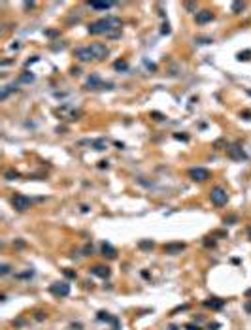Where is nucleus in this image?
<instances>
[{
    "mask_svg": "<svg viewBox=\"0 0 251 330\" xmlns=\"http://www.w3.org/2000/svg\"><path fill=\"white\" fill-rule=\"evenodd\" d=\"M121 19L119 17H113V15H108V17H102L95 23L89 25V34H106L110 38H117L121 34Z\"/></svg>",
    "mask_w": 251,
    "mask_h": 330,
    "instance_id": "f257e3e1",
    "label": "nucleus"
},
{
    "mask_svg": "<svg viewBox=\"0 0 251 330\" xmlns=\"http://www.w3.org/2000/svg\"><path fill=\"white\" fill-rule=\"evenodd\" d=\"M110 49L104 43H91L87 47H78L76 49V59L87 62V60H104L108 57Z\"/></svg>",
    "mask_w": 251,
    "mask_h": 330,
    "instance_id": "f03ea898",
    "label": "nucleus"
},
{
    "mask_svg": "<svg viewBox=\"0 0 251 330\" xmlns=\"http://www.w3.org/2000/svg\"><path fill=\"white\" fill-rule=\"evenodd\" d=\"M210 200H212V204H215V206H225L226 200H229V194H226V191H225L223 187H213L212 191H210Z\"/></svg>",
    "mask_w": 251,
    "mask_h": 330,
    "instance_id": "7ed1b4c3",
    "label": "nucleus"
},
{
    "mask_svg": "<svg viewBox=\"0 0 251 330\" xmlns=\"http://www.w3.org/2000/svg\"><path fill=\"white\" fill-rule=\"evenodd\" d=\"M89 91H98V89H111L113 87V83H104L96 74H93L89 79H87V85H85Z\"/></svg>",
    "mask_w": 251,
    "mask_h": 330,
    "instance_id": "20e7f679",
    "label": "nucleus"
},
{
    "mask_svg": "<svg viewBox=\"0 0 251 330\" xmlns=\"http://www.w3.org/2000/svg\"><path fill=\"white\" fill-rule=\"evenodd\" d=\"M49 291H51V294H55L59 298H64V296L70 294V285H68L66 281H57L49 287Z\"/></svg>",
    "mask_w": 251,
    "mask_h": 330,
    "instance_id": "39448f33",
    "label": "nucleus"
},
{
    "mask_svg": "<svg viewBox=\"0 0 251 330\" xmlns=\"http://www.w3.org/2000/svg\"><path fill=\"white\" fill-rule=\"evenodd\" d=\"M11 204H13V207L17 211H27L30 207V198L25 196V194H15L13 200H11Z\"/></svg>",
    "mask_w": 251,
    "mask_h": 330,
    "instance_id": "423d86ee",
    "label": "nucleus"
},
{
    "mask_svg": "<svg viewBox=\"0 0 251 330\" xmlns=\"http://www.w3.org/2000/svg\"><path fill=\"white\" fill-rule=\"evenodd\" d=\"M189 177L193 181H206V179H210V172L206 168H193V170H189Z\"/></svg>",
    "mask_w": 251,
    "mask_h": 330,
    "instance_id": "0eeeda50",
    "label": "nucleus"
},
{
    "mask_svg": "<svg viewBox=\"0 0 251 330\" xmlns=\"http://www.w3.org/2000/svg\"><path fill=\"white\" fill-rule=\"evenodd\" d=\"M226 153H229V157H231L232 160H245V158H247L245 151H244L240 145H231L229 149H226Z\"/></svg>",
    "mask_w": 251,
    "mask_h": 330,
    "instance_id": "6e6552de",
    "label": "nucleus"
},
{
    "mask_svg": "<svg viewBox=\"0 0 251 330\" xmlns=\"http://www.w3.org/2000/svg\"><path fill=\"white\" fill-rule=\"evenodd\" d=\"M93 275H96V277H102V279H108L110 277V268L108 266H100V264H96V266H93L89 270Z\"/></svg>",
    "mask_w": 251,
    "mask_h": 330,
    "instance_id": "1a4fd4ad",
    "label": "nucleus"
},
{
    "mask_svg": "<svg viewBox=\"0 0 251 330\" xmlns=\"http://www.w3.org/2000/svg\"><path fill=\"white\" fill-rule=\"evenodd\" d=\"M204 305L206 308H210V310H223L225 308V300H221V298H208V300H204Z\"/></svg>",
    "mask_w": 251,
    "mask_h": 330,
    "instance_id": "9d476101",
    "label": "nucleus"
},
{
    "mask_svg": "<svg viewBox=\"0 0 251 330\" xmlns=\"http://www.w3.org/2000/svg\"><path fill=\"white\" fill-rule=\"evenodd\" d=\"M212 19H213V13L210 10H204V11L196 13V23H198V25H206V23H210Z\"/></svg>",
    "mask_w": 251,
    "mask_h": 330,
    "instance_id": "9b49d317",
    "label": "nucleus"
},
{
    "mask_svg": "<svg viewBox=\"0 0 251 330\" xmlns=\"http://www.w3.org/2000/svg\"><path fill=\"white\" fill-rule=\"evenodd\" d=\"M183 249H185V243H181V242H176V243H168V245H164V251H166L168 255L181 253Z\"/></svg>",
    "mask_w": 251,
    "mask_h": 330,
    "instance_id": "f8f14e48",
    "label": "nucleus"
},
{
    "mask_svg": "<svg viewBox=\"0 0 251 330\" xmlns=\"http://www.w3.org/2000/svg\"><path fill=\"white\" fill-rule=\"evenodd\" d=\"M100 249H102V255H104V256H108V258H115V256H117L115 247H113L111 243H108V242H104Z\"/></svg>",
    "mask_w": 251,
    "mask_h": 330,
    "instance_id": "ddd939ff",
    "label": "nucleus"
},
{
    "mask_svg": "<svg viewBox=\"0 0 251 330\" xmlns=\"http://www.w3.org/2000/svg\"><path fill=\"white\" fill-rule=\"evenodd\" d=\"M89 6L93 10H110L115 6V2H89Z\"/></svg>",
    "mask_w": 251,
    "mask_h": 330,
    "instance_id": "4468645a",
    "label": "nucleus"
},
{
    "mask_svg": "<svg viewBox=\"0 0 251 330\" xmlns=\"http://www.w3.org/2000/svg\"><path fill=\"white\" fill-rule=\"evenodd\" d=\"M13 91H17V85L15 83H11V85H8V87H4V91L0 92V100H6L10 94L13 92Z\"/></svg>",
    "mask_w": 251,
    "mask_h": 330,
    "instance_id": "2eb2a0df",
    "label": "nucleus"
},
{
    "mask_svg": "<svg viewBox=\"0 0 251 330\" xmlns=\"http://www.w3.org/2000/svg\"><path fill=\"white\" fill-rule=\"evenodd\" d=\"M138 247L144 249V251H147V249H153L155 243H153V240H140V242H138Z\"/></svg>",
    "mask_w": 251,
    "mask_h": 330,
    "instance_id": "dca6fc26",
    "label": "nucleus"
},
{
    "mask_svg": "<svg viewBox=\"0 0 251 330\" xmlns=\"http://www.w3.org/2000/svg\"><path fill=\"white\" fill-rule=\"evenodd\" d=\"M98 321H106V323H113L115 321V317H111L110 313H106V311H98V317H96Z\"/></svg>",
    "mask_w": 251,
    "mask_h": 330,
    "instance_id": "f3484780",
    "label": "nucleus"
},
{
    "mask_svg": "<svg viewBox=\"0 0 251 330\" xmlns=\"http://www.w3.org/2000/svg\"><path fill=\"white\" fill-rule=\"evenodd\" d=\"M4 177H6L8 181H13V179L19 177V172H17V170H8V172L4 174Z\"/></svg>",
    "mask_w": 251,
    "mask_h": 330,
    "instance_id": "a211bd4d",
    "label": "nucleus"
},
{
    "mask_svg": "<svg viewBox=\"0 0 251 330\" xmlns=\"http://www.w3.org/2000/svg\"><path fill=\"white\" fill-rule=\"evenodd\" d=\"M93 145L96 147V151H104V149H106V141H104V140H95Z\"/></svg>",
    "mask_w": 251,
    "mask_h": 330,
    "instance_id": "6ab92c4d",
    "label": "nucleus"
},
{
    "mask_svg": "<svg viewBox=\"0 0 251 330\" xmlns=\"http://www.w3.org/2000/svg\"><path fill=\"white\" fill-rule=\"evenodd\" d=\"M244 8H245L244 2H232V13H240Z\"/></svg>",
    "mask_w": 251,
    "mask_h": 330,
    "instance_id": "aec40b11",
    "label": "nucleus"
},
{
    "mask_svg": "<svg viewBox=\"0 0 251 330\" xmlns=\"http://www.w3.org/2000/svg\"><path fill=\"white\" fill-rule=\"evenodd\" d=\"M19 79H21L23 83H30V81L34 79V76H32V72H25V74H23V76H21Z\"/></svg>",
    "mask_w": 251,
    "mask_h": 330,
    "instance_id": "412c9836",
    "label": "nucleus"
},
{
    "mask_svg": "<svg viewBox=\"0 0 251 330\" xmlns=\"http://www.w3.org/2000/svg\"><path fill=\"white\" fill-rule=\"evenodd\" d=\"M238 59H240V60H251V51H242V53H238Z\"/></svg>",
    "mask_w": 251,
    "mask_h": 330,
    "instance_id": "4be33fe9",
    "label": "nucleus"
},
{
    "mask_svg": "<svg viewBox=\"0 0 251 330\" xmlns=\"http://www.w3.org/2000/svg\"><path fill=\"white\" fill-rule=\"evenodd\" d=\"M127 66H128V64H127L125 60H117L115 64H113V68H115V70H127Z\"/></svg>",
    "mask_w": 251,
    "mask_h": 330,
    "instance_id": "5701e85b",
    "label": "nucleus"
},
{
    "mask_svg": "<svg viewBox=\"0 0 251 330\" xmlns=\"http://www.w3.org/2000/svg\"><path fill=\"white\" fill-rule=\"evenodd\" d=\"M62 274L68 277V279H76V272L74 270H70V268H66V270H62Z\"/></svg>",
    "mask_w": 251,
    "mask_h": 330,
    "instance_id": "b1692460",
    "label": "nucleus"
},
{
    "mask_svg": "<svg viewBox=\"0 0 251 330\" xmlns=\"http://www.w3.org/2000/svg\"><path fill=\"white\" fill-rule=\"evenodd\" d=\"M34 275V270H27V272H23V274H17V277L21 279H25V277H32Z\"/></svg>",
    "mask_w": 251,
    "mask_h": 330,
    "instance_id": "393cba45",
    "label": "nucleus"
},
{
    "mask_svg": "<svg viewBox=\"0 0 251 330\" xmlns=\"http://www.w3.org/2000/svg\"><path fill=\"white\" fill-rule=\"evenodd\" d=\"M174 138H176V140H183V141H187V140H189V136H187V134H183V132H176V134H174Z\"/></svg>",
    "mask_w": 251,
    "mask_h": 330,
    "instance_id": "a878e982",
    "label": "nucleus"
},
{
    "mask_svg": "<svg viewBox=\"0 0 251 330\" xmlns=\"http://www.w3.org/2000/svg\"><path fill=\"white\" fill-rule=\"evenodd\" d=\"M204 245H206V247H215V240L213 238H206V240H204Z\"/></svg>",
    "mask_w": 251,
    "mask_h": 330,
    "instance_id": "bb28decb",
    "label": "nucleus"
},
{
    "mask_svg": "<svg viewBox=\"0 0 251 330\" xmlns=\"http://www.w3.org/2000/svg\"><path fill=\"white\" fill-rule=\"evenodd\" d=\"M185 330H202V328H200L198 324H193V323H187V324H185Z\"/></svg>",
    "mask_w": 251,
    "mask_h": 330,
    "instance_id": "cd10ccee",
    "label": "nucleus"
},
{
    "mask_svg": "<svg viewBox=\"0 0 251 330\" xmlns=\"http://www.w3.org/2000/svg\"><path fill=\"white\" fill-rule=\"evenodd\" d=\"M0 274H2V275L10 274V266H8V264H2V266H0Z\"/></svg>",
    "mask_w": 251,
    "mask_h": 330,
    "instance_id": "c85d7f7f",
    "label": "nucleus"
},
{
    "mask_svg": "<svg viewBox=\"0 0 251 330\" xmlns=\"http://www.w3.org/2000/svg\"><path fill=\"white\" fill-rule=\"evenodd\" d=\"M45 317H47V315H45L43 311H36V321H43Z\"/></svg>",
    "mask_w": 251,
    "mask_h": 330,
    "instance_id": "c756f323",
    "label": "nucleus"
},
{
    "mask_svg": "<svg viewBox=\"0 0 251 330\" xmlns=\"http://www.w3.org/2000/svg\"><path fill=\"white\" fill-rule=\"evenodd\" d=\"M183 6H185V10H189V11H193V10L196 8V4H193V2H185Z\"/></svg>",
    "mask_w": 251,
    "mask_h": 330,
    "instance_id": "7c9ffc66",
    "label": "nucleus"
},
{
    "mask_svg": "<svg viewBox=\"0 0 251 330\" xmlns=\"http://www.w3.org/2000/svg\"><path fill=\"white\" fill-rule=\"evenodd\" d=\"M223 145H225V140H217L215 144H213V147H215V149H219V147H223Z\"/></svg>",
    "mask_w": 251,
    "mask_h": 330,
    "instance_id": "2f4dec72",
    "label": "nucleus"
},
{
    "mask_svg": "<svg viewBox=\"0 0 251 330\" xmlns=\"http://www.w3.org/2000/svg\"><path fill=\"white\" fill-rule=\"evenodd\" d=\"M83 253H85V255H91V253H93V245H85V247H83Z\"/></svg>",
    "mask_w": 251,
    "mask_h": 330,
    "instance_id": "473e14b6",
    "label": "nucleus"
},
{
    "mask_svg": "<svg viewBox=\"0 0 251 330\" xmlns=\"http://www.w3.org/2000/svg\"><path fill=\"white\" fill-rule=\"evenodd\" d=\"M196 42H198V43H212L210 38H196Z\"/></svg>",
    "mask_w": 251,
    "mask_h": 330,
    "instance_id": "72a5a7b5",
    "label": "nucleus"
},
{
    "mask_svg": "<svg viewBox=\"0 0 251 330\" xmlns=\"http://www.w3.org/2000/svg\"><path fill=\"white\" fill-rule=\"evenodd\" d=\"M226 223H236V215H231V217H226V219H225V225H226Z\"/></svg>",
    "mask_w": 251,
    "mask_h": 330,
    "instance_id": "f704fd0d",
    "label": "nucleus"
},
{
    "mask_svg": "<svg viewBox=\"0 0 251 330\" xmlns=\"http://www.w3.org/2000/svg\"><path fill=\"white\" fill-rule=\"evenodd\" d=\"M219 326H221L219 323H210V326H208V328H210V330H217Z\"/></svg>",
    "mask_w": 251,
    "mask_h": 330,
    "instance_id": "c9c22d12",
    "label": "nucleus"
},
{
    "mask_svg": "<svg viewBox=\"0 0 251 330\" xmlns=\"http://www.w3.org/2000/svg\"><path fill=\"white\" fill-rule=\"evenodd\" d=\"M13 245H15V247H19V249H21V247H25V242H23V240H17V242H15V243H13Z\"/></svg>",
    "mask_w": 251,
    "mask_h": 330,
    "instance_id": "e433bc0d",
    "label": "nucleus"
},
{
    "mask_svg": "<svg viewBox=\"0 0 251 330\" xmlns=\"http://www.w3.org/2000/svg\"><path fill=\"white\" fill-rule=\"evenodd\" d=\"M244 308H245L247 313H251V302H245V304H244Z\"/></svg>",
    "mask_w": 251,
    "mask_h": 330,
    "instance_id": "4c0bfd02",
    "label": "nucleus"
},
{
    "mask_svg": "<svg viewBox=\"0 0 251 330\" xmlns=\"http://www.w3.org/2000/svg\"><path fill=\"white\" fill-rule=\"evenodd\" d=\"M151 115H153V117H157V121H163V115H161V113H157V111H153Z\"/></svg>",
    "mask_w": 251,
    "mask_h": 330,
    "instance_id": "58836bf2",
    "label": "nucleus"
},
{
    "mask_svg": "<svg viewBox=\"0 0 251 330\" xmlns=\"http://www.w3.org/2000/svg\"><path fill=\"white\" fill-rule=\"evenodd\" d=\"M163 34H170V27H168V23L163 27Z\"/></svg>",
    "mask_w": 251,
    "mask_h": 330,
    "instance_id": "ea45409f",
    "label": "nucleus"
},
{
    "mask_svg": "<svg viewBox=\"0 0 251 330\" xmlns=\"http://www.w3.org/2000/svg\"><path fill=\"white\" fill-rule=\"evenodd\" d=\"M98 168H108V162H106V160H100V162H98Z\"/></svg>",
    "mask_w": 251,
    "mask_h": 330,
    "instance_id": "a19ab883",
    "label": "nucleus"
},
{
    "mask_svg": "<svg viewBox=\"0 0 251 330\" xmlns=\"http://www.w3.org/2000/svg\"><path fill=\"white\" fill-rule=\"evenodd\" d=\"M213 236H219V238H223V236H226V232H221V230H217V232H213Z\"/></svg>",
    "mask_w": 251,
    "mask_h": 330,
    "instance_id": "79ce46f5",
    "label": "nucleus"
},
{
    "mask_svg": "<svg viewBox=\"0 0 251 330\" xmlns=\"http://www.w3.org/2000/svg\"><path fill=\"white\" fill-rule=\"evenodd\" d=\"M242 117H247V119L251 121V111H242Z\"/></svg>",
    "mask_w": 251,
    "mask_h": 330,
    "instance_id": "37998d69",
    "label": "nucleus"
},
{
    "mask_svg": "<svg viewBox=\"0 0 251 330\" xmlns=\"http://www.w3.org/2000/svg\"><path fill=\"white\" fill-rule=\"evenodd\" d=\"M25 8H34V2H25Z\"/></svg>",
    "mask_w": 251,
    "mask_h": 330,
    "instance_id": "c03bdc74",
    "label": "nucleus"
},
{
    "mask_svg": "<svg viewBox=\"0 0 251 330\" xmlns=\"http://www.w3.org/2000/svg\"><path fill=\"white\" fill-rule=\"evenodd\" d=\"M247 238H249V240H251V225H249V226H247Z\"/></svg>",
    "mask_w": 251,
    "mask_h": 330,
    "instance_id": "a18cd8bd",
    "label": "nucleus"
},
{
    "mask_svg": "<svg viewBox=\"0 0 251 330\" xmlns=\"http://www.w3.org/2000/svg\"><path fill=\"white\" fill-rule=\"evenodd\" d=\"M245 296H247V298H251V289H249V291L245 292Z\"/></svg>",
    "mask_w": 251,
    "mask_h": 330,
    "instance_id": "49530a36",
    "label": "nucleus"
},
{
    "mask_svg": "<svg viewBox=\"0 0 251 330\" xmlns=\"http://www.w3.org/2000/svg\"><path fill=\"white\" fill-rule=\"evenodd\" d=\"M170 330H179V328H177L176 324H172V326H170Z\"/></svg>",
    "mask_w": 251,
    "mask_h": 330,
    "instance_id": "de8ad7c7",
    "label": "nucleus"
}]
</instances>
